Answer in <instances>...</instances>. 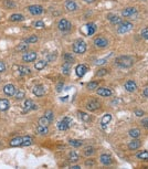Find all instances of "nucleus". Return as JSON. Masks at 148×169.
<instances>
[{"instance_id": "72a5a7b5", "label": "nucleus", "mask_w": 148, "mask_h": 169, "mask_svg": "<svg viewBox=\"0 0 148 169\" xmlns=\"http://www.w3.org/2000/svg\"><path fill=\"white\" fill-rule=\"evenodd\" d=\"M37 132H38V134H41V135H47V134L49 133V129H48V127L38 126V128H37Z\"/></svg>"}, {"instance_id": "7ed1b4c3", "label": "nucleus", "mask_w": 148, "mask_h": 169, "mask_svg": "<svg viewBox=\"0 0 148 169\" xmlns=\"http://www.w3.org/2000/svg\"><path fill=\"white\" fill-rule=\"evenodd\" d=\"M133 29V24L128 21H122L118 23V27H117V32L118 33H126V32H129V31Z\"/></svg>"}, {"instance_id": "603ef678", "label": "nucleus", "mask_w": 148, "mask_h": 169, "mask_svg": "<svg viewBox=\"0 0 148 169\" xmlns=\"http://www.w3.org/2000/svg\"><path fill=\"white\" fill-rule=\"evenodd\" d=\"M141 125L144 126L145 128H147L148 129V118H145L141 121Z\"/></svg>"}, {"instance_id": "ea45409f", "label": "nucleus", "mask_w": 148, "mask_h": 169, "mask_svg": "<svg viewBox=\"0 0 148 169\" xmlns=\"http://www.w3.org/2000/svg\"><path fill=\"white\" fill-rule=\"evenodd\" d=\"M37 41H38V37H37V35H31V37L27 38V39L24 40V42H27V43L29 44V43H35Z\"/></svg>"}, {"instance_id": "f3484780", "label": "nucleus", "mask_w": 148, "mask_h": 169, "mask_svg": "<svg viewBox=\"0 0 148 169\" xmlns=\"http://www.w3.org/2000/svg\"><path fill=\"white\" fill-rule=\"evenodd\" d=\"M35 106H37V105L33 104V102H32L31 100H27L23 104V112L27 113V112H29L30 109H35Z\"/></svg>"}, {"instance_id": "9b49d317", "label": "nucleus", "mask_w": 148, "mask_h": 169, "mask_svg": "<svg viewBox=\"0 0 148 169\" xmlns=\"http://www.w3.org/2000/svg\"><path fill=\"white\" fill-rule=\"evenodd\" d=\"M122 14H123V17H134V16H136L137 14V9L134 7H128V8H125L124 10H123V12H122Z\"/></svg>"}, {"instance_id": "a18cd8bd", "label": "nucleus", "mask_w": 148, "mask_h": 169, "mask_svg": "<svg viewBox=\"0 0 148 169\" xmlns=\"http://www.w3.org/2000/svg\"><path fill=\"white\" fill-rule=\"evenodd\" d=\"M45 117H47L50 122H52V119H53V113H52V111L45 112Z\"/></svg>"}, {"instance_id": "f257e3e1", "label": "nucleus", "mask_w": 148, "mask_h": 169, "mask_svg": "<svg viewBox=\"0 0 148 169\" xmlns=\"http://www.w3.org/2000/svg\"><path fill=\"white\" fill-rule=\"evenodd\" d=\"M116 64L121 68L127 69L131 68V65L134 64V59L129 57V55H122V57H118V58L115 60Z\"/></svg>"}, {"instance_id": "4d7b16f0", "label": "nucleus", "mask_w": 148, "mask_h": 169, "mask_svg": "<svg viewBox=\"0 0 148 169\" xmlns=\"http://www.w3.org/2000/svg\"><path fill=\"white\" fill-rule=\"evenodd\" d=\"M85 2H87V4H92V2H94L95 0H84Z\"/></svg>"}, {"instance_id": "6e6552de", "label": "nucleus", "mask_w": 148, "mask_h": 169, "mask_svg": "<svg viewBox=\"0 0 148 169\" xmlns=\"http://www.w3.org/2000/svg\"><path fill=\"white\" fill-rule=\"evenodd\" d=\"M35 59H37V53L35 51H28L22 55V60L24 62H33L35 61Z\"/></svg>"}, {"instance_id": "5fc2aeb1", "label": "nucleus", "mask_w": 148, "mask_h": 169, "mask_svg": "<svg viewBox=\"0 0 148 169\" xmlns=\"http://www.w3.org/2000/svg\"><path fill=\"white\" fill-rule=\"evenodd\" d=\"M104 63H106V59H102L96 62V64H104Z\"/></svg>"}, {"instance_id": "c9c22d12", "label": "nucleus", "mask_w": 148, "mask_h": 169, "mask_svg": "<svg viewBox=\"0 0 148 169\" xmlns=\"http://www.w3.org/2000/svg\"><path fill=\"white\" fill-rule=\"evenodd\" d=\"M4 6L8 9H11V8L16 7V4H14L12 0H5L4 1Z\"/></svg>"}, {"instance_id": "cd10ccee", "label": "nucleus", "mask_w": 148, "mask_h": 169, "mask_svg": "<svg viewBox=\"0 0 148 169\" xmlns=\"http://www.w3.org/2000/svg\"><path fill=\"white\" fill-rule=\"evenodd\" d=\"M128 135L131 136V137H133V138H138L139 135H140V131L137 128H131V129H129Z\"/></svg>"}, {"instance_id": "5701e85b", "label": "nucleus", "mask_w": 148, "mask_h": 169, "mask_svg": "<svg viewBox=\"0 0 148 169\" xmlns=\"http://www.w3.org/2000/svg\"><path fill=\"white\" fill-rule=\"evenodd\" d=\"M10 107V103L6 98H1L0 100V111H7Z\"/></svg>"}, {"instance_id": "a19ab883", "label": "nucleus", "mask_w": 148, "mask_h": 169, "mask_svg": "<svg viewBox=\"0 0 148 169\" xmlns=\"http://www.w3.org/2000/svg\"><path fill=\"white\" fill-rule=\"evenodd\" d=\"M62 73L63 74H69L70 73V63H64L62 65Z\"/></svg>"}, {"instance_id": "9d476101", "label": "nucleus", "mask_w": 148, "mask_h": 169, "mask_svg": "<svg viewBox=\"0 0 148 169\" xmlns=\"http://www.w3.org/2000/svg\"><path fill=\"white\" fill-rule=\"evenodd\" d=\"M94 44L97 48H106L108 45V40L104 37H98L94 40Z\"/></svg>"}, {"instance_id": "2eb2a0df", "label": "nucleus", "mask_w": 148, "mask_h": 169, "mask_svg": "<svg viewBox=\"0 0 148 169\" xmlns=\"http://www.w3.org/2000/svg\"><path fill=\"white\" fill-rule=\"evenodd\" d=\"M140 146H141L140 140L137 138H134L129 144H128V148L131 149V150H136V149H138Z\"/></svg>"}, {"instance_id": "0eeeda50", "label": "nucleus", "mask_w": 148, "mask_h": 169, "mask_svg": "<svg viewBox=\"0 0 148 169\" xmlns=\"http://www.w3.org/2000/svg\"><path fill=\"white\" fill-rule=\"evenodd\" d=\"M28 11L33 16H39V14H41L43 12V7L39 6V5H32V6L28 7Z\"/></svg>"}, {"instance_id": "bb28decb", "label": "nucleus", "mask_w": 148, "mask_h": 169, "mask_svg": "<svg viewBox=\"0 0 148 169\" xmlns=\"http://www.w3.org/2000/svg\"><path fill=\"white\" fill-rule=\"evenodd\" d=\"M45 66H47V61H44V60H40L39 62H35V68L37 69L38 71L43 70Z\"/></svg>"}, {"instance_id": "f8f14e48", "label": "nucleus", "mask_w": 148, "mask_h": 169, "mask_svg": "<svg viewBox=\"0 0 148 169\" xmlns=\"http://www.w3.org/2000/svg\"><path fill=\"white\" fill-rule=\"evenodd\" d=\"M16 92H17V90H16V88H14V85H12V84L5 85L4 93L6 95H8V96H14V95L16 94Z\"/></svg>"}, {"instance_id": "20e7f679", "label": "nucleus", "mask_w": 148, "mask_h": 169, "mask_svg": "<svg viewBox=\"0 0 148 169\" xmlns=\"http://www.w3.org/2000/svg\"><path fill=\"white\" fill-rule=\"evenodd\" d=\"M58 28L59 30L62 31V32H68L69 30H71L72 24H71V22L69 20H66V19H61V20L59 21Z\"/></svg>"}, {"instance_id": "412c9836", "label": "nucleus", "mask_w": 148, "mask_h": 169, "mask_svg": "<svg viewBox=\"0 0 148 169\" xmlns=\"http://www.w3.org/2000/svg\"><path fill=\"white\" fill-rule=\"evenodd\" d=\"M100 160H101V162H102L103 165H105V166L110 165V164H112V158H110V155H106V154H103V155H101Z\"/></svg>"}, {"instance_id": "6e6d98bb", "label": "nucleus", "mask_w": 148, "mask_h": 169, "mask_svg": "<svg viewBox=\"0 0 148 169\" xmlns=\"http://www.w3.org/2000/svg\"><path fill=\"white\" fill-rule=\"evenodd\" d=\"M143 93H144V95L146 96V97H148V88H145Z\"/></svg>"}, {"instance_id": "b1692460", "label": "nucleus", "mask_w": 148, "mask_h": 169, "mask_svg": "<svg viewBox=\"0 0 148 169\" xmlns=\"http://www.w3.org/2000/svg\"><path fill=\"white\" fill-rule=\"evenodd\" d=\"M9 20L12 21V22H19V21H23L24 17L22 16V14H11L10 17H9Z\"/></svg>"}, {"instance_id": "e433bc0d", "label": "nucleus", "mask_w": 148, "mask_h": 169, "mask_svg": "<svg viewBox=\"0 0 148 169\" xmlns=\"http://www.w3.org/2000/svg\"><path fill=\"white\" fill-rule=\"evenodd\" d=\"M137 158L141 159V160H148V152H141L139 154H137Z\"/></svg>"}, {"instance_id": "f704fd0d", "label": "nucleus", "mask_w": 148, "mask_h": 169, "mask_svg": "<svg viewBox=\"0 0 148 169\" xmlns=\"http://www.w3.org/2000/svg\"><path fill=\"white\" fill-rule=\"evenodd\" d=\"M69 160L70 161H77L79 160V155L75 152H71L69 155Z\"/></svg>"}, {"instance_id": "aec40b11", "label": "nucleus", "mask_w": 148, "mask_h": 169, "mask_svg": "<svg viewBox=\"0 0 148 169\" xmlns=\"http://www.w3.org/2000/svg\"><path fill=\"white\" fill-rule=\"evenodd\" d=\"M110 121H112V115H110V114H105V115L102 117V119H101V125H102V127L105 128L107 126V124H110Z\"/></svg>"}, {"instance_id": "49530a36", "label": "nucleus", "mask_w": 148, "mask_h": 169, "mask_svg": "<svg viewBox=\"0 0 148 169\" xmlns=\"http://www.w3.org/2000/svg\"><path fill=\"white\" fill-rule=\"evenodd\" d=\"M107 74V70L106 69H101V70H98L96 73L97 76H103V75Z\"/></svg>"}, {"instance_id": "dca6fc26", "label": "nucleus", "mask_w": 148, "mask_h": 169, "mask_svg": "<svg viewBox=\"0 0 148 169\" xmlns=\"http://www.w3.org/2000/svg\"><path fill=\"white\" fill-rule=\"evenodd\" d=\"M32 92L35 96H42V95H44V88H43V85H35L32 88Z\"/></svg>"}, {"instance_id": "423d86ee", "label": "nucleus", "mask_w": 148, "mask_h": 169, "mask_svg": "<svg viewBox=\"0 0 148 169\" xmlns=\"http://www.w3.org/2000/svg\"><path fill=\"white\" fill-rule=\"evenodd\" d=\"M95 31H96V26L94 23H87L85 26H83L82 28V32L85 33L86 35H92V34L95 33Z\"/></svg>"}, {"instance_id": "79ce46f5", "label": "nucleus", "mask_w": 148, "mask_h": 169, "mask_svg": "<svg viewBox=\"0 0 148 169\" xmlns=\"http://www.w3.org/2000/svg\"><path fill=\"white\" fill-rule=\"evenodd\" d=\"M14 96H16V98L17 100H22V98L24 97V91H17L16 92V94H14Z\"/></svg>"}, {"instance_id": "ddd939ff", "label": "nucleus", "mask_w": 148, "mask_h": 169, "mask_svg": "<svg viewBox=\"0 0 148 169\" xmlns=\"http://www.w3.org/2000/svg\"><path fill=\"white\" fill-rule=\"evenodd\" d=\"M97 94L100 95V96H103V97H108V96H110V95L113 94V91L110 88H101L97 90Z\"/></svg>"}, {"instance_id": "c756f323", "label": "nucleus", "mask_w": 148, "mask_h": 169, "mask_svg": "<svg viewBox=\"0 0 148 169\" xmlns=\"http://www.w3.org/2000/svg\"><path fill=\"white\" fill-rule=\"evenodd\" d=\"M50 123H51V122H50V121H49V119L47 118V117H45V116H44V117H41V118L39 119V123H38V124H39V126H43V127H48L49 124H50Z\"/></svg>"}, {"instance_id": "3c124183", "label": "nucleus", "mask_w": 148, "mask_h": 169, "mask_svg": "<svg viewBox=\"0 0 148 169\" xmlns=\"http://www.w3.org/2000/svg\"><path fill=\"white\" fill-rule=\"evenodd\" d=\"M6 64H5V62L0 61V73H2V72L6 71Z\"/></svg>"}, {"instance_id": "39448f33", "label": "nucleus", "mask_w": 148, "mask_h": 169, "mask_svg": "<svg viewBox=\"0 0 148 169\" xmlns=\"http://www.w3.org/2000/svg\"><path fill=\"white\" fill-rule=\"evenodd\" d=\"M71 124H72V121L70 117H63L62 121L58 123V128L60 131H66L71 126Z\"/></svg>"}, {"instance_id": "2f4dec72", "label": "nucleus", "mask_w": 148, "mask_h": 169, "mask_svg": "<svg viewBox=\"0 0 148 169\" xmlns=\"http://www.w3.org/2000/svg\"><path fill=\"white\" fill-rule=\"evenodd\" d=\"M79 116L80 118L82 119L83 122H90L91 121V116L86 113H82V112H79Z\"/></svg>"}, {"instance_id": "58836bf2", "label": "nucleus", "mask_w": 148, "mask_h": 169, "mask_svg": "<svg viewBox=\"0 0 148 169\" xmlns=\"http://www.w3.org/2000/svg\"><path fill=\"white\" fill-rule=\"evenodd\" d=\"M93 152H94V148L92 146H87V147L84 148V155L91 156V155H93Z\"/></svg>"}, {"instance_id": "c03bdc74", "label": "nucleus", "mask_w": 148, "mask_h": 169, "mask_svg": "<svg viewBox=\"0 0 148 169\" xmlns=\"http://www.w3.org/2000/svg\"><path fill=\"white\" fill-rule=\"evenodd\" d=\"M98 84H97V82H90L89 84H87V88L89 90H94V88H97Z\"/></svg>"}, {"instance_id": "a211bd4d", "label": "nucleus", "mask_w": 148, "mask_h": 169, "mask_svg": "<svg viewBox=\"0 0 148 169\" xmlns=\"http://www.w3.org/2000/svg\"><path fill=\"white\" fill-rule=\"evenodd\" d=\"M125 88H126V91L128 92H135L136 90H137V85H136V83H135L134 81H127L126 83H125Z\"/></svg>"}, {"instance_id": "1a4fd4ad", "label": "nucleus", "mask_w": 148, "mask_h": 169, "mask_svg": "<svg viewBox=\"0 0 148 169\" xmlns=\"http://www.w3.org/2000/svg\"><path fill=\"white\" fill-rule=\"evenodd\" d=\"M100 107H101V103L97 101V100H91V101L87 102V104H86V108L91 112L97 111Z\"/></svg>"}, {"instance_id": "f03ea898", "label": "nucleus", "mask_w": 148, "mask_h": 169, "mask_svg": "<svg viewBox=\"0 0 148 169\" xmlns=\"http://www.w3.org/2000/svg\"><path fill=\"white\" fill-rule=\"evenodd\" d=\"M72 49L74 51V53L77 54H83L86 51L87 47H86V43L83 40H76L72 45Z\"/></svg>"}, {"instance_id": "a878e982", "label": "nucleus", "mask_w": 148, "mask_h": 169, "mask_svg": "<svg viewBox=\"0 0 148 169\" xmlns=\"http://www.w3.org/2000/svg\"><path fill=\"white\" fill-rule=\"evenodd\" d=\"M19 73H20L21 76H23V75L30 74L31 70L29 68H27V66H24V65H21V66H19Z\"/></svg>"}, {"instance_id": "393cba45", "label": "nucleus", "mask_w": 148, "mask_h": 169, "mask_svg": "<svg viewBox=\"0 0 148 169\" xmlns=\"http://www.w3.org/2000/svg\"><path fill=\"white\" fill-rule=\"evenodd\" d=\"M21 144H22V137H20V136H18V137H14V138H12V139H11V142H10V146H12V147L21 146Z\"/></svg>"}, {"instance_id": "7c9ffc66", "label": "nucleus", "mask_w": 148, "mask_h": 169, "mask_svg": "<svg viewBox=\"0 0 148 169\" xmlns=\"http://www.w3.org/2000/svg\"><path fill=\"white\" fill-rule=\"evenodd\" d=\"M70 145L73 146V147H81L82 146V140H80V139H70L69 140Z\"/></svg>"}, {"instance_id": "c85d7f7f", "label": "nucleus", "mask_w": 148, "mask_h": 169, "mask_svg": "<svg viewBox=\"0 0 148 169\" xmlns=\"http://www.w3.org/2000/svg\"><path fill=\"white\" fill-rule=\"evenodd\" d=\"M32 137L31 136H23L22 137V144L21 146H30L32 144Z\"/></svg>"}, {"instance_id": "de8ad7c7", "label": "nucleus", "mask_w": 148, "mask_h": 169, "mask_svg": "<svg viewBox=\"0 0 148 169\" xmlns=\"http://www.w3.org/2000/svg\"><path fill=\"white\" fill-rule=\"evenodd\" d=\"M141 35H143V38H145L146 40H148V28H145V29L141 30Z\"/></svg>"}, {"instance_id": "864d4df0", "label": "nucleus", "mask_w": 148, "mask_h": 169, "mask_svg": "<svg viewBox=\"0 0 148 169\" xmlns=\"http://www.w3.org/2000/svg\"><path fill=\"white\" fill-rule=\"evenodd\" d=\"M135 115L139 116V117H140V116L144 115V112L141 111V109H136V111H135Z\"/></svg>"}, {"instance_id": "09e8293b", "label": "nucleus", "mask_w": 148, "mask_h": 169, "mask_svg": "<svg viewBox=\"0 0 148 169\" xmlns=\"http://www.w3.org/2000/svg\"><path fill=\"white\" fill-rule=\"evenodd\" d=\"M35 28H43L44 27V22L41 20H39V21H35Z\"/></svg>"}, {"instance_id": "6ab92c4d", "label": "nucleus", "mask_w": 148, "mask_h": 169, "mask_svg": "<svg viewBox=\"0 0 148 169\" xmlns=\"http://www.w3.org/2000/svg\"><path fill=\"white\" fill-rule=\"evenodd\" d=\"M65 8L69 11H75L77 9V4L74 0H68L65 2Z\"/></svg>"}, {"instance_id": "4be33fe9", "label": "nucleus", "mask_w": 148, "mask_h": 169, "mask_svg": "<svg viewBox=\"0 0 148 169\" xmlns=\"http://www.w3.org/2000/svg\"><path fill=\"white\" fill-rule=\"evenodd\" d=\"M107 19H108V20H110L113 24H117V23H119V22H122L121 18L118 17L117 14H108V16H107Z\"/></svg>"}, {"instance_id": "13d9d810", "label": "nucleus", "mask_w": 148, "mask_h": 169, "mask_svg": "<svg viewBox=\"0 0 148 169\" xmlns=\"http://www.w3.org/2000/svg\"><path fill=\"white\" fill-rule=\"evenodd\" d=\"M71 168H73V169H80V166H72Z\"/></svg>"}, {"instance_id": "473e14b6", "label": "nucleus", "mask_w": 148, "mask_h": 169, "mask_svg": "<svg viewBox=\"0 0 148 169\" xmlns=\"http://www.w3.org/2000/svg\"><path fill=\"white\" fill-rule=\"evenodd\" d=\"M63 58H64V61H65V63H72L73 61H74V58L72 57V54L71 53H65L64 55H63Z\"/></svg>"}, {"instance_id": "8fccbe9b", "label": "nucleus", "mask_w": 148, "mask_h": 169, "mask_svg": "<svg viewBox=\"0 0 148 169\" xmlns=\"http://www.w3.org/2000/svg\"><path fill=\"white\" fill-rule=\"evenodd\" d=\"M63 86H64V84H63L62 82L58 83V84H56V86H55V88H56V92H61V91H62Z\"/></svg>"}, {"instance_id": "37998d69", "label": "nucleus", "mask_w": 148, "mask_h": 169, "mask_svg": "<svg viewBox=\"0 0 148 169\" xmlns=\"http://www.w3.org/2000/svg\"><path fill=\"white\" fill-rule=\"evenodd\" d=\"M56 57H58V52H52V53L48 54L47 59H48V61H53V60H54Z\"/></svg>"}, {"instance_id": "4c0bfd02", "label": "nucleus", "mask_w": 148, "mask_h": 169, "mask_svg": "<svg viewBox=\"0 0 148 169\" xmlns=\"http://www.w3.org/2000/svg\"><path fill=\"white\" fill-rule=\"evenodd\" d=\"M28 48H29V44H28L27 42H21V43L17 47V50L18 51H26V50H28Z\"/></svg>"}, {"instance_id": "4468645a", "label": "nucleus", "mask_w": 148, "mask_h": 169, "mask_svg": "<svg viewBox=\"0 0 148 169\" xmlns=\"http://www.w3.org/2000/svg\"><path fill=\"white\" fill-rule=\"evenodd\" d=\"M86 71H87V68H86L85 65H83V64H79L75 68V73H76V75H77L79 78H82V76H84V75H85V73H86Z\"/></svg>"}]
</instances>
